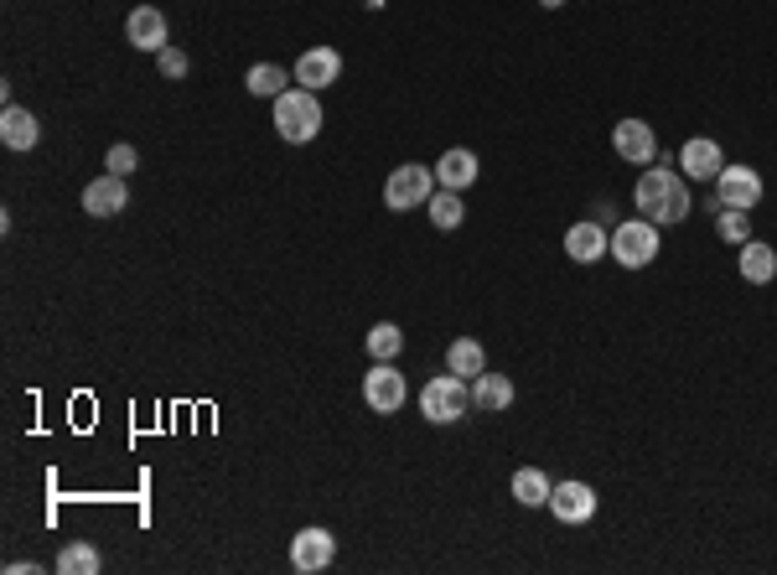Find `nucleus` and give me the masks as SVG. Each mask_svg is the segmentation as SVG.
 I'll use <instances>...</instances> for the list:
<instances>
[{"label": "nucleus", "mask_w": 777, "mask_h": 575, "mask_svg": "<svg viewBox=\"0 0 777 575\" xmlns=\"http://www.w3.org/2000/svg\"><path fill=\"white\" fill-rule=\"evenodd\" d=\"M633 208H638L643 219H654L658 228H674L695 213V192H690V181L679 177V166L669 156L654 161V166H643L638 187H633Z\"/></svg>", "instance_id": "1"}, {"label": "nucleus", "mask_w": 777, "mask_h": 575, "mask_svg": "<svg viewBox=\"0 0 777 575\" xmlns=\"http://www.w3.org/2000/svg\"><path fill=\"white\" fill-rule=\"evenodd\" d=\"M321 94H311V89H301V83H291L285 94L275 99V130L285 145H306V140L321 136Z\"/></svg>", "instance_id": "2"}, {"label": "nucleus", "mask_w": 777, "mask_h": 575, "mask_svg": "<svg viewBox=\"0 0 777 575\" xmlns=\"http://www.w3.org/2000/svg\"><path fill=\"white\" fill-rule=\"evenodd\" d=\"M467 410H472V378H457L451 368L420 389V415L431 425H457V420H467Z\"/></svg>", "instance_id": "3"}, {"label": "nucleus", "mask_w": 777, "mask_h": 575, "mask_svg": "<svg viewBox=\"0 0 777 575\" xmlns=\"http://www.w3.org/2000/svg\"><path fill=\"white\" fill-rule=\"evenodd\" d=\"M663 249V238H658V223L654 219H622L612 223V259H617L622 270H648Z\"/></svg>", "instance_id": "4"}, {"label": "nucleus", "mask_w": 777, "mask_h": 575, "mask_svg": "<svg viewBox=\"0 0 777 575\" xmlns=\"http://www.w3.org/2000/svg\"><path fill=\"white\" fill-rule=\"evenodd\" d=\"M436 192V166H420V161H404L389 172L384 181V208L389 213H410V208H425Z\"/></svg>", "instance_id": "5"}, {"label": "nucleus", "mask_w": 777, "mask_h": 575, "mask_svg": "<svg viewBox=\"0 0 777 575\" xmlns=\"http://www.w3.org/2000/svg\"><path fill=\"white\" fill-rule=\"evenodd\" d=\"M404 399H410V384H404V374L395 363H374L363 374V404L374 415H395V410H404Z\"/></svg>", "instance_id": "6"}, {"label": "nucleus", "mask_w": 777, "mask_h": 575, "mask_svg": "<svg viewBox=\"0 0 777 575\" xmlns=\"http://www.w3.org/2000/svg\"><path fill=\"white\" fill-rule=\"evenodd\" d=\"M762 192H767V187H762L757 166H741V161H726V166H720V177H716L720 208H746V213H752L762 202Z\"/></svg>", "instance_id": "7"}, {"label": "nucleus", "mask_w": 777, "mask_h": 575, "mask_svg": "<svg viewBox=\"0 0 777 575\" xmlns=\"http://www.w3.org/2000/svg\"><path fill=\"white\" fill-rule=\"evenodd\" d=\"M612 151H617L627 166H654L658 161V136L648 119H617L612 125Z\"/></svg>", "instance_id": "8"}, {"label": "nucleus", "mask_w": 777, "mask_h": 575, "mask_svg": "<svg viewBox=\"0 0 777 575\" xmlns=\"http://www.w3.org/2000/svg\"><path fill=\"white\" fill-rule=\"evenodd\" d=\"M332 560H338V539H332V529L311 524V529H301V535L291 539V565H296L301 575H321Z\"/></svg>", "instance_id": "9"}, {"label": "nucleus", "mask_w": 777, "mask_h": 575, "mask_svg": "<svg viewBox=\"0 0 777 575\" xmlns=\"http://www.w3.org/2000/svg\"><path fill=\"white\" fill-rule=\"evenodd\" d=\"M674 166H679V177L684 181H716L720 166H726V151H720L710 136H695V140H684V145H679Z\"/></svg>", "instance_id": "10"}, {"label": "nucleus", "mask_w": 777, "mask_h": 575, "mask_svg": "<svg viewBox=\"0 0 777 575\" xmlns=\"http://www.w3.org/2000/svg\"><path fill=\"white\" fill-rule=\"evenodd\" d=\"M550 514H555L560 524H591V518H597V488H591V482H576V477L555 482Z\"/></svg>", "instance_id": "11"}, {"label": "nucleus", "mask_w": 777, "mask_h": 575, "mask_svg": "<svg viewBox=\"0 0 777 575\" xmlns=\"http://www.w3.org/2000/svg\"><path fill=\"white\" fill-rule=\"evenodd\" d=\"M125 208H130V187L115 172H104V177H94L83 187V213L89 219H120Z\"/></svg>", "instance_id": "12"}, {"label": "nucleus", "mask_w": 777, "mask_h": 575, "mask_svg": "<svg viewBox=\"0 0 777 575\" xmlns=\"http://www.w3.org/2000/svg\"><path fill=\"white\" fill-rule=\"evenodd\" d=\"M338 79H342V52L338 47H306V52L296 58V83L301 89L321 94V89H332Z\"/></svg>", "instance_id": "13"}, {"label": "nucleus", "mask_w": 777, "mask_h": 575, "mask_svg": "<svg viewBox=\"0 0 777 575\" xmlns=\"http://www.w3.org/2000/svg\"><path fill=\"white\" fill-rule=\"evenodd\" d=\"M565 255L576 259V265H597V259L612 255V234H607V223L597 219H580L565 228Z\"/></svg>", "instance_id": "14"}, {"label": "nucleus", "mask_w": 777, "mask_h": 575, "mask_svg": "<svg viewBox=\"0 0 777 575\" xmlns=\"http://www.w3.org/2000/svg\"><path fill=\"white\" fill-rule=\"evenodd\" d=\"M125 42L140 47V52H161V47H172V42H166V16H161L156 5H136V11L125 16Z\"/></svg>", "instance_id": "15"}, {"label": "nucleus", "mask_w": 777, "mask_h": 575, "mask_svg": "<svg viewBox=\"0 0 777 575\" xmlns=\"http://www.w3.org/2000/svg\"><path fill=\"white\" fill-rule=\"evenodd\" d=\"M737 270L746 285H773L777 280V249L767 244V238H746V244H737Z\"/></svg>", "instance_id": "16"}, {"label": "nucleus", "mask_w": 777, "mask_h": 575, "mask_svg": "<svg viewBox=\"0 0 777 575\" xmlns=\"http://www.w3.org/2000/svg\"><path fill=\"white\" fill-rule=\"evenodd\" d=\"M478 177H482L478 151H467V145H451V151H440V161H436V187L467 192V187H472Z\"/></svg>", "instance_id": "17"}, {"label": "nucleus", "mask_w": 777, "mask_h": 575, "mask_svg": "<svg viewBox=\"0 0 777 575\" xmlns=\"http://www.w3.org/2000/svg\"><path fill=\"white\" fill-rule=\"evenodd\" d=\"M42 140V119L32 109H21V104H5L0 109V145L5 151H32Z\"/></svg>", "instance_id": "18"}, {"label": "nucleus", "mask_w": 777, "mask_h": 575, "mask_svg": "<svg viewBox=\"0 0 777 575\" xmlns=\"http://www.w3.org/2000/svg\"><path fill=\"white\" fill-rule=\"evenodd\" d=\"M514 404V378L508 374H493V368H482L472 378V410H487V415H498Z\"/></svg>", "instance_id": "19"}, {"label": "nucleus", "mask_w": 777, "mask_h": 575, "mask_svg": "<svg viewBox=\"0 0 777 575\" xmlns=\"http://www.w3.org/2000/svg\"><path fill=\"white\" fill-rule=\"evenodd\" d=\"M244 83H249V94H255V99H280V94L296 83V73H285L280 62H255V68L244 73Z\"/></svg>", "instance_id": "20"}, {"label": "nucleus", "mask_w": 777, "mask_h": 575, "mask_svg": "<svg viewBox=\"0 0 777 575\" xmlns=\"http://www.w3.org/2000/svg\"><path fill=\"white\" fill-rule=\"evenodd\" d=\"M550 493H555V482L539 472V467H518L514 472V503H523V508H550Z\"/></svg>", "instance_id": "21"}, {"label": "nucleus", "mask_w": 777, "mask_h": 575, "mask_svg": "<svg viewBox=\"0 0 777 575\" xmlns=\"http://www.w3.org/2000/svg\"><path fill=\"white\" fill-rule=\"evenodd\" d=\"M425 213H431V223H436L440 234H451V228H461V219H467V202H461V192H451V187H436L431 202H425Z\"/></svg>", "instance_id": "22"}, {"label": "nucleus", "mask_w": 777, "mask_h": 575, "mask_svg": "<svg viewBox=\"0 0 777 575\" xmlns=\"http://www.w3.org/2000/svg\"><path fill=\"white\" fill-rule=\"evenodd\" d=\"M446 368L457 378H478L482 368H487V353H482L478 338H457L451 348H446Z\"/></svg>", "instance_id": "23"}, {"label": "nucleus", "mask_w": 777, "mask_h": 575, "mask_svg": "<svg viewBox=\"0 0 777 575\" xmlns=\"http://www.w3.org/2000/svg\"><path fill=\"white\" fill-rule=\"evenodd\" d=\"M363 348H368L374 363H395V357L404 353V332H399L395 321H374V327H368V338H363Z\"/></svg>", "instance_id": "24"}, {"label": "nucleus", "mask_w": 777, "mask_h": 575, "mask_svg": "<svg viewBox=\"0 0 777 575\" xmlns=\"http://www.w3.org/2000/svg\"><path fill=\"white\" fill-rule=\"evenodd\" d=\"M58 571H62V575H99L104 560H99V550H94L89 539H73V544H68V550L58 555Z\"/></svg>", "instance_id": "25"}, {"label": "nucleus", "mask_w": 777, "mask_h": 575, "mask_svg": "<svg viewBox=\"0 0 777 575\" xmlns=\"http://www.w3.org/2000/svg\"><path fill=\"white\" fill-rule=\"evenodd\" d=\"M716 234L726 238V244H746V238H752V213H746V208H720Z\"/></svg>", "instance_id": "26"}, {"label": "nucleus", "mask_w": 777, "mask_h": 575, "mask_svg": "<svg viewBox=\"0 0 777 575\" xmlns=\"http://www.w3.org/2000/svg\"><path fill=\"white\" fill-rule=\"evenodd\" d=\"M104 166H109L115 177H130V172L140 166V151L130 145V140H120V145H109V156H104Z\"/></svg>", "instance_id": "27"}, {"label": "nucleus", "mask_w": 777, "mask_h": 575, "mask_svg": "<svg viewBox=\"0 0 777 575\" xmlns=\"http://www.w3.org/2000/svg\"><path fill=\"white\" fill-rule=\"evenodd\" d=\"M156 68H161V79H187V52L181 47H161Z\"/></svg>", "instance_id": "28"}, {"label": "nucleus", "mask_w": 777, "mask_h": 575, "mask_svg": "<svg viewBox=\"0 0 777 575\" xmlns=\"http://www.w3.org/2000/svg\"><path fill=\"white\" fill-rule=\"evenodd\" d=\"M539 5H544V11H560V5H565V0H539Z\"/></svg>", "instance_id": "29"}]
</instances>
